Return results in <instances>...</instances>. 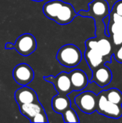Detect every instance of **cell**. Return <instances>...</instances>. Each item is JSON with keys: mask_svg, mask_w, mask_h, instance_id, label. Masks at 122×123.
<instances>
[{"mask_svg": "<svg viewBox=\"0 0 122 123\" xmlns=\"http://www.w3.org/2000/svg\"><path fill=\"white\" fill-rule=\"evenodd\" d=\"M109 21L118 24L121 27H122V16L118 15L116 13H109Z\"/></svg>", "mask_w": 122, "mask_h": 123, "instance_id": "44dd1931", "label": "cell"}, {"mask_svg": "<svg viewBox=\"0 0 122 123\" xmlns=\"http://www.w3.org/2000/svg\"><path fill=\"white\" fill-rule=\"evenodd\" d=\"M61 115H63V118L65 123H79L80 122L77 113L71 107L66 109Z\"/></svg>", "mask_w": 122, "mask_h": 123, "instance_id": "ac0fdd59", "label": "cell"}, {"mask_svg": "<svg viewBox=\"0 0 122 123\" xmlns=\"http://www.w3.org/2000/svg\"><path fill=\"white\" fill-rule=\"evenodd\" d=\"M109 36L111 37L112 42H113L114 45L119 46L122 44V31L114 33Z\"/></svg>", "mask_w": 122, "mask_h": 123, "instance_id": "ffe728a7", "label": "cell"}, {"mask_svg": "<svg viewBox=\"0 0 122 123\" xmlns=\"http://www.w3.org/2000/svg\"><path fill=\"white\" fill-rule=\"evenodd\" d=\"M44 79L54 85L58 94L67 96L73 92L68 73L61 72L55 77L52 76H44Z\"/></svg>", "mask_w": 122, "mask_h": 123, "instance_id": "5b68a950", "label": "cell"}, {"mask_svg": "<svg viewBox=\"0 0 122 123\" xmlns=\"http://www.w3.org/2000/svg\"><path fill=\"white\" fill-rule=\"evenodd\" d=\"M70 98L67 96L58 94L52 99V107L56 113L62 114L66 109L70 107Z\"/></svg>", "mask_w": 122, "mask_h": 123, "instance_id": "2e32d148", "label": "cell"}, {"mask_svg": "<svg viewBox=\"0 0 122 123\" xmlns=\"http://www.w3.org/2000/svg\"><path fill=\"white\" fill-rule=\"evenodd\" d=\"M14 98L19 106L39 101L35 91L27 86H22L18 89L14 93Z\"/></svg>", "mask_w": 122, "mask_h": 123, "instance_id": "30bf717a", "label": "cell"}, {"mask_svg": "<svg viewBox=\"0 0 122 123\" xmlns=\"http://www.w3.org/2000/svg\"><path fill=\"white\" fill-rule=\"evenodd\" d=\"M77 15L78 13L76 12L73 6L69 3L64 2L54 21L59 25H68L70 23Z\"/></svg>", "mask_w": 122, "mask_h": 123, "instance_id": "8fae6325", "label": "cell"}, {"mask_svg": "<svg viewBox=\"0 0 122 123\" xmlns=\"http://www.w3.org/2000/svg\"><path fill=\"white\" fill-rule=\"evenodd\" d=\"M114 56L116 61L122 63V44L114 50Z\"/></svg>", "mask_w": 122, "mask_h": 123, "instance_id": "603a6c76", "label": "cell"}, {"mask_svg": "<svg viewBox=\"0 0 122 123\" xmlns=\"http://www.w3.org/2000/svg\"><path fill=\"white\" fill-rule=\"evenodd\" d=\"M86 47L98 51L104 57L111 56L113 52L112 43L106 36L87 40L86 41Z\"/></svg>", "mask_w": 122, "mask_h": 123, "instance_id": "52a82bcc", "label": "cell"}, {"mask_svg": "<svg viewBox=\"0 0 122 123\" xmlns=\"http://www.w3.org/2000/svg\"><path fill=\"white\" fill-rule=\"evenodd\" d=\"M93 75L90 79L91 82H95L100 87H104L109 85L112 79V74L109 68L104 64L100 66L92 71Z\"/></svg>", "mask_w": 122, "mask_h": 123, "instance_id": "9c48e42d", "label": "cell"}, {"mask_svg": "<svg viewBox=\"0 0 122 123\" xmlns=\"http://www.w3.org/2000/svg\"><path fill=\"white\" fill-rule=\"evenodd\" d=\"M14 48L20 55L28 56L36 50L37 40L35 37L29 33L21 35L16 40L14 44Z\"/></svg>", "mask_w": 122, "mask_h": 123, "instance_id": "8992f818", "label": "cell"}, {"mask_svg": "<svg viewBox=\"0 0 122 123\" xmlns=\"http://www.w3.org/2000/svg\"><path fill=\"white\" fill-rule=\"evenodd\" d=\"M12 48H14V44L11 43H7L5 45V49H12Z\"/></svg>", "mask_w": 122, "mask_h": 123, "instance_id": "cb8c5ba5", "label": "cell"}, {"mask_svg": "<svg viewBox=\"0 0 122 123\" xmlns=\"http://www.w3.org/2000/svg\"><path fill=\"white\" fill-rule=\"evenodd\" d=\"M32 1H42L44 0H32Z\"/></svg>", "mask_w": 122, "mask_h": 123, "instance_id": "d4e9b609", "label": "cell"}, {"mask_svg": "<svg viewBox=\"0 0 122 123\" xmlns=\"http://www.w3.org/2000/svg\"><path fill=\"white\" fill-rule=\"evenodd\" d=\"M34 76L32 68L26 63L18 64L13 70V78L16 83L21 86H27L31 83Z\"/></svg>", "mask_w": 122, "mask_h": 123, "instance_id": "ba28073f", "label": "cell"}, {"mask_svg": "<svg viewBox=\"0 0 122 123\" xmlns=\"http://www.w3.org/2000/svg\"><path fill=\"white\" fill-rule=\"evenodd\" d=\"M84 55L86 61L91 71L95 70L106 62V60H104L103 55H101L98 51L91 48H86Z\"/></svg>", "mask_w": 122, "mask_h": 123, "instance_id": "4fadbf2b", "label": "cell"}, {"mask_svg": "<svg viewBox=\"0 0 122 123\" xmlns=\"http://www.w3.org/2000/svg\"><path fill=\"white\" fill-rule=\"evenodd\" d=\"M96 112L109 118L119 119L122 116V107L108 101L102 91L97 95Z\"/></svg>", "mask_w": 122, "mask_h": 123, "instance_id": "3957f363", "label": "cell"}, {"mask_svg": "<svg viewBox=\"0 0 122 123\" xmlns=\"http://www.w3.org/2000/svg\"><path fill=\"white\" fill-rule=\"evenodd\" d=\"M104 94L108 101L122 105V93L120 90L116 88H111L108 90H104Z\"/></svg>", "mask_w": 122, "mask_h": 123, "instance_id": "e0dca14e", "label": "cell"}, {"mask_svg": "<svg viewBox=\"0 0 122 123\" xmlns=\"http://www.w3.org/2000/svg\"><path fill=\"white\" fill-rule=\"evenodd\" d=\"M74 102L81 111L86 114H92L96 111L97 95L91 91L81 93L75 97Z\"/></svg>", "mask_w": 122, "mask_h": 123, "instance_id": "277c9868", "label": "cell"}, {"mask_svg": "<svg viewBox=\"0 0 122 123\" xmlns=\"http://www.w3.org/2000/svg\"><path fill=\"white\" fill-rule=\"evenodd\" d=\"M68 74L73 91H81L87 86L89 80L84 71L80 69H75Z\"/></svg>", "mask_w": 122, "mask_h": 123, "instance_id": "7c38bea8", "label": "cell"}, {"mask_svg": "<svg viewBox=\"0 0 122 123\" xmlns=\"http://www.w3.org/2000/svg\"><path fill=\"white\" fill-rule=\"evenodd\" d=\"M110 8L108 2L106 0H93L88 4V10H81L78 13V15L82 17H92L95 21L96 36L97 38L106 36L105 34L106 26L104 22V19L109 16Z\"/></svg>", "mask_w": 122, "mask_h": 123, "instance_id": "6da1fadb", "label": "cell"}, {"mask_svg": "<svg viewBox=\"0 0 122 123\" xmlns=\"http://www.w3.org/2000/svg\"><path fill=\"white\" fill-rule=\"evenodd\" d=\"M64 1L61 0H52L47 1L44 4L42 8L44 14L50 19L54 21Z\"/></svg>", "mask_w": 122, "mask_h": 123, "instance_id": "9a60e30c", "label": "cell"}, {"mask_svg": "<svg viewBox=\"0 0 122 123\" xmlns=\"http://www.w3.org/2000/svg\"><path fill=\"white\" fill-rule=\"evenodd\" d=\"M19 109L21 114L24 117H26L29 120L37 113L45 111L44 107H42V105L39 101L32 103H28V104H24L19 105Z\"/></svg>", "mask_w": 122, "mask_h": 123, "instance_id": "5bb4252c", "label": "cell"}, {"mask_svg": "<svg viewBox=\"0 0 122 123\" xmlns=\"http://www.w3.org/2000/svg\"><path fill=\"white\" fill-rule=\"evenodd\" d=\"M56 59L62 66L73 68L77 66L81 63L82 60V53L76 45L67 44L59 49Z\"/></svg>", "mask_w": 122, "mask_h": 123, "instance_id": "7a4b0ae2", "label": "cell"}, {"mask_svg": "<svg viewBox=\"0 0 122 123\" xmlns=\"http://www.w3.org/2000/svg\"><path fill=\"white\" fill-rule=\"evenodd\" d=\"M110 12L116 13L118 15L122 16V0L117 1L114 5L113 6V8L111 10H110Z\"/></svg>", "mask_w": 122, "mask_h": 123, "instance_id": "7402d4cb", "label": "cell"}, {"mask_svg": "<svg viewBox=\"0 0 122 123\" xmlns=\"http://www.w3.org/2000/svg\"><path fill=\"white\" fill-rule=\"evenodd\" d=\"M31 123H48V119L47 116L46 115L45 111L37 113L35 116H34L30 120Z\"/></svg>", "mask_w": 122, "mask_h": 123, "instance_id": "d6986e66", "label": "cell"}]
</instances>
